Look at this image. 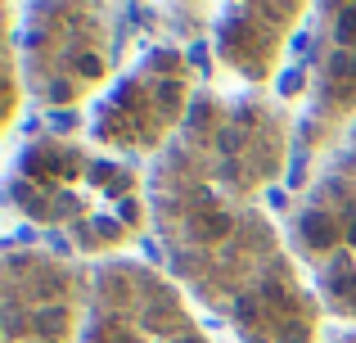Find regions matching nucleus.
<instances>
[{
    "mask_svg": "<svg viewBox=\"0 0 356 343\" xmlns=\"http://www.w3.org/2000/svg\"><path fill=\"white\" fill-rule=\"evenodd\" d=\"M293 154L298 127L280 99L203 95L149 172L167 266L239 343H321L325 303L261 208Z\"/></svg>",
    "mask_w": 356,
    "mask_h": 343,
    "instance_id": "1",
    "label": "nucleus"
},
{
    "mask_svg": "<svg viewBox=\"0 0 356 343\" xmlns=\"http://www.w3.org/2000/svg\"><path fill=\"white\" fill-rule=\"evenodd\" d=\"M9 203L81 257H113L154 221L149 185L127 159L68 136H32L9 168Z\"/></svg>",
    "mask_w": 356,
    "mask_h": 343,
    "instance_id": "2",
    "label": "nucleus"
},
{
    "mask_svg": "<svg viewBox=\"0 0 356 343\" xmlns=\"http://www.w3.org/2000/svg\"><path fill=\"white\" fill-rule=\"evenodd\" d=\"M289 248L325 308L356 326V131L293 199Z\"/></svg>",
    "mask_w": 356,
    "mask_h": 343,
    "instance_id": "3",
    "label": "nucleus"
},
{
    "mask_svg": "<svg viewBox=\"0 0 356 343\" xmlns=\"http://www.w3.org/2000/svg\"><path fill=\"white\" fill-rule=\"evenodd\" d=\"M199 99V72L190 54L181 45H158L99 99L90 131H95V145L113 159L163 154L185 131Z\"/></svg>",
    "mask_w": 356,
    "mask_h": 343,
    "instance_id": "4",
    "label": "nucleus"
},
{
    "mask_svg": "<svg viewBox=\"0 0 356 343\" xmlns=\"http://www.w3.org/2000/svg\"><path fill=\"white\" fill-rule=\"evenodd\" d=\"M27 90L45 109H72L108 81L118 63V9L36 5L23 36Z\"/></svg>",
    "mask_w": 356,
    "mask_h": 343,
    "instance_id": "5",
    "label": "nucleus"
},
{
    "mask_svg": "<svg viewBox=\"0 0 356 343\" xmlns=\"http://www.w3.org/2000/svg\"><path fill=\"white\" fill-rule=\"evenodd\" d=\"M90 298L95 271L41 244H9L0 262V343H77Z\"/></svg>",
    "mask_w": 356,
    "mask_h": 343,
    "instance_id": "6",
    "label": "nucleus"
},
{
    "mask_svg": "<svg viewBox=\"0 0 356 343\" xmlns=\"http://www.w3.org/2000/svg\"><path fill=\"white\" fill-rule=\"evenodd\" d=\"M356 131V5H321L307 59V109L298 122V181H312L321 163Z\"/></svg>",
    "mask_w": 356,
    "mask_h": 343,
    "instance_id": "7",
    "label": "nucleus"
},
{
    "mask_svg": "<svg viewBox=\"0 0 356 343\" xmlns=\"http://www.w3.org/2000/svg\"><path fill=\"white\" fill-rule=\"evenodd\" d=\"M81 343H212L181 289L145 262H104Z\"/></svg>",
    "mask_w": 356,
    "mask_h": 343,
    "instance_id": "8",
    "label": "nucleus"
},
{
    "mask_svg": "<svg viewBox=\"0 0 356 343\" xmlns=\"http://www.w3.org/2000/svg\"><path fill=\"white\" fill-rule=\"evenodd\" d=\"M307 18V5H230L217 23V59L248 86H266L280 72L289 36Z\"/></svg>",
    "mask_w": 356,
    "mask_h": 343,
    "instance_id": "9",
    "label": "nucleus"
},
{
    "mask_svg": "<svg viewBox=\"0 0 356 343\" xmlns=\"http://www.w3.org/2000/svg\"><path fill=\"white\" fill-rule=\"evenodd\" d=\"M330 343H356V330H348V335H339V339H330Z\"/></svg>",
    "mask_w": 356,
    "mask_h": 343,
    "instance_id": "10",
    "label": "nucleus"
}]
</instances>
